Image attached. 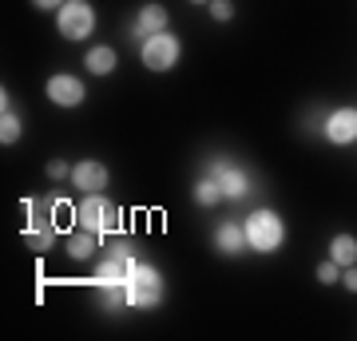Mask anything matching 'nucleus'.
I'll return each instance as SVG.
<instances>
[{
	"label": "nucleus",
	"instance_id": "f257e3e1",
	"mask_svg": "<svg viewBox=\"0 0 357 341\" xmlns=\"http://www.w3.org/2000/svg\"><path fill=\"white\" fill-rule=\"evenodd\" d=\"M128 305H135V310H151V305L163 302V274L155 270L151 262H135L131 258L128 266Z\"/></svg>",
	"mask_w": 357,
	"mask_h": 341
},
{
	"label": "nucleus",
	"instance_id": "f03ea898",
	"mask_svg": "<svg viewBox=\"0 0 357 341\" xmlns=\"http://www.w3.org/2000/svg\"><path fill=\"white\" fill-rule=\"evenodd\" d=\"M246 246H255L258 254L266 250H278L282 238H286V227H282V218L274 211H255V215L246 218Z\"/></svg>",
	"mask_w": 357,
	"mask_h": 341
},
{
	"label": "nucleus",
	"instance_id": "7ed1b4c3",
	"mask_svg": "<svg viewBox=\"0 0 357 341\" xmlns=\"http://www.w3.org/2000/svg\"><path fill=\"white\" fill-rule=\"evenodd\" d=\"M56 24H60V36L88 40L91 28H96V13H91L88 0H64V8H56Z\"/></svg>",
	"mask_w": 357,
	"mask_h": 341
},
{
	"label": "nucleus",
	"instance_id": "20e7f679",
	"mask_svg": "<svg viewBox=\"0 0 357 341\" xmlns=\"http://www.w3.org/2000/svg\"><path fill=\"white\" fill-rule=\"evenodd\" d=\"M76 222L84 230H96V234H103V230H115L119 227V215H115L112 202H103V195H88V199L76 206Z\"/></svg>",
	"mask_w": 357,
	"mask_h": 341
},
{
	"label": "nucleus",
	"instance_id": "39448f33",
	"mask_svg": "<svg viewBox=\"0 0 357 341\" xmlns=\"http://www.w3.org/2000/svg\"><path fill=\"white\" fill-rule=\"evenodd\" d=\"M178 52H183V44H178L171 32H159V36L143 40V63H147L151 72H171L178 63Z\"/></svg>",
	"mask_w": 357,
	"mask_h": 341
},
{
	"label": "nucleus",
	"instance_id": "423d86ee",
	"mask_svg": "<svg viewBox=\"0 0 357 341\" xmlns=\"http://www.w3.org/2000/svg\"><path fill=\"white\" fill-rule=\"evenodd\" d=\"M48 100L56 107H79L84 103V84L76 76H52L48 79Z\"/></svg>",
	"mask_w": 357,
	"mask_h": 341
},
{
	"label": "nucleus",
	"instance_id": "0eeeda50",
	"mask_svg": "<svg viewBox=\"0 0 357 341\" xmlns=\"http://www.w3.org/2000/svg\"><path fill=\"white\" fill-rule=\"evenodd\" d=\"M326 139L330 143H354L357 139V107H337L326 119Z\"/></svg>",
	"mask_w": 357,
	"mask_h": 341
},
{
	"label": "nucleus",
	"instance_id": "6e6552de",
	"mask_svg": "<svg viewBox=\"0 0 357 341\" xmlns=\"http://www.w3.org/2000/svg\"><path fill=\"white\" fill-rule=\"evenodd\" d=\"M107 167L96 163V159H84V163L72 167V183H76L79 190H88V195H100L103 187H107Z\"/></svg>",
	"mask_w": 357,
	"mask_h": 341
},
{
	"label": "nucleus",
	"instance_id": "1a4fd4ad",
	"mask_svg": "<svg viewBox=\"0 0 357 341\" xmlns=\"http://www.w3.org/2000/svg\"><path fill=\"white\" fill-rule=\"evenodd\" d=\"M211 179H218V187H222V199H243L246 190H250V179H246L238 167L215 163V167H211Z\"/></svg>",
	"mask_w": 357,
	"mask_h": 341
},
{
	"label": "nucleus",
	"instance_id": "9d476101",
	"mask_svg": "<svg viewBox=\"0 0 357 341\" xmlns=\"http://www.w3.org/2000/svg\"><path fill=\"white\" fill-rule=\"evenodd\" d=\"M128 266H131V258H119V254H112V258H103V262L96 266V282H100L103 290L128 286Z\"/></svg>",
	"mask_w": 357,
	"mask_h": 341
},
{
	"label": "nucleus",
	"instance_id": "9b49d317",
	"mask_svg": "<svg viewBox=\"0 0 357 341\" xmlns=\"http://www.w3.org/2000/svg\"><path fill=\"white\" fill-rule=\"evenodd\" d=\"M159 32H167V8H159V4H147V8H139V16H135V36H159Z\"/></svg>",
	"mask_w": 357,
	"mask_h": 341
},
{
	"label": "nucleus",
	"instance_id": "f8f14e48",
	"mask_svg": "<svg viewBox=\"0 0 357 341\" xmlns=\"http://www.w3.org/2000/svg\"><path fill=\"white\" fill-rule=\"evenodd\" d=\"M96 250H100V234H96V230H76V234L68 238V254H72L76 262L96 258Z\"/></svg>",
	"mask_w": 357,
	"mask_h": 341
},
{
	"label": "nucleus",
	"instance_id": "ddd939ff",
	"mask_svg": "<svg viewBox=\"0 0 357 341\" xmlns=\"http://www.w3.org/2000/svg\"><path fill=\"white\" fill-rule=\"evenodd\" d=\"M243 242H246V230L234 227V222H222V227L215 230V246L222 254H238L243 250Z\"/></svg>",
	"mask_w": 357,
	"mask_h": 341
},
{
	"label": "nucleus",
	"instance_id": "4468645a",
	"mask_svg": "<svg viewBox=\"0 0 357 341\" xmlns=\"http://www.w3.org/2000/svg\"><path fill=\"white\" fill-rule=\"evenodd\" d=\"M330 258L342 266V270H345V266H354L357 262V238H354V234H337V238L330 242Z\"/></svg>",
	"mask_w": 357,
	"mask_h": 341
},
{
	"label": "nucleus",
	"instance_id": "2eb2a0df",
	"mask_svg": "<svg viewBox=\"0 0 357 341\" xmlns=\"http://www.w3.org/2000/svg\"><path fill=\"white\" fill-rule=\"evenodd\" d=\"M88 72H96V76L115 72V48H91L88 52Z\"/></svg>",
	"mask_w": 357,
	"mask_h": 341
},
{
	"label": "nucleus",
	"instance_id": "dca6fc26",
	"mask_svg": "<svg viewBox=\"0 0 357 341\" xmlns=\"http://www.w3.org/2000/svg\"><path fill=\"white\" fill-rule=\"evenodd\" d=\"M24 238H28V246H32V250L44 254V250H52V242H56V230H52V222H40V227L28 230Z\"/></svg>",
	"mask_w": 357,
	"mask_h": 341
},
{
	"label": "nucleus",
	"instance_id": "f3484780",
	"mask_svg": "<svg viewBox=\"0 0 357 341\" xmlns=\"http://www.w3.org/2000/svg\"><path fill=\"white\" fill-rule=\"evenodd\" d=\"M16 139H20V119H16L13 112H8V96H4V119H0V143H4V147H13Z\"/></svg>",
	"mask_w": 357,
	"mask_h": 341
},
{
	"label": "nucleus",
	"instance_id": "a211bd4d",
	"mask_svg": "<svg viewBox=\"0 0 357 341\" xmlns=\"http://www.w3.org/2000/svg\"><path fill=\"white\" fill-rule=\"evenodd\" d=\"M195 199L199 206H215L222 199V187H218V179H199V187H195Z\"/></svg>",
	"mask_w": 357,
	"mask_h": 341
},
{
	"label": "nucleus",
	"instance_id": "6ab92c4d",
	"mask_svg": "<svg viewBox=\"0 0 357 341\" xmlns=\"http://www.w3.org/2000/svg\"><path fill=\"white\" fill-rule=\"evenodd\" d=\"M337 278H342V266L333 262V258H326V262L318 266V282L321 286H330V282H337Z\"/></svg>",
	"mask_w": 357,
	"mask_h": 341
},
{
	"label": "nucleus",
	"instance_id": "aec40b11",
	"mask_svg": "<svg viewBox=\"0 0 357 341\" xmlns=\"http://www.w3.org/2000/svg\"><path fill=\"white\" fill-rule=\"evenodd\" d=\"M211 16H215V20H230V16H234V4H230V0H211Z\"/></svg>",
	"mask_w": 357,
	"mask_h": 341
},
{
	"label": "nucleus",
	"instance_id": "412c9836",
	"mask_svg": "<svg viewBox=\"0 0 357 341\" xmlns=\"http://www.w3.org/2000/svg\"><path fill=\"white\" fill-rule=\"evenodd\" d=\"M68 175H72V167H68L64 159H52L48 163V179H68Z\"/></svg>",
	"mask_w": 357,
	"mask_h": 341
},
{
	"label": "nucleus",
	"instance_id": "4be33fe9",
	"mask_svg": "<svg viewBox=\"0 0 357 341\" xmlns=\"http://www.w3.org/2000/svg\"><path fill=\"white\" fill-rule=\"evenodd\" d=\"M342 278H345V290H354V294H357V266H345Z\"/></svg>",
	"mask_w": 357,
	"mask_h": 341
},
{
	"label": "nucleus",
	"instance_id": "5701e85b",
	"mask_svg": "<svg viewBox=\"0 0 357 341\" xmlns=\"http://www.w3.org/2000/svg\"><path fill=\"white\" fill-rule=\"evenodd\" d=\"M40 13H48V8H64V0H32Z\"/></svg>",
	"mask_w": 357,
	"mask_h": 341
},
{
	"label": "nucleus",
	"instance_id": "b1692460",
	"mask_svg": "<svg viewBox=\"0 0 357 341\" xmlns=\"http://www.w3.org/2000/svg\"><path fill=\"white\" fill-rule=\"evenodd\" d=\"M191 4H211V0H191Z\"/></svg>",
	"mask_w": 357,
	"mask_h": 341
}]
</instances>
